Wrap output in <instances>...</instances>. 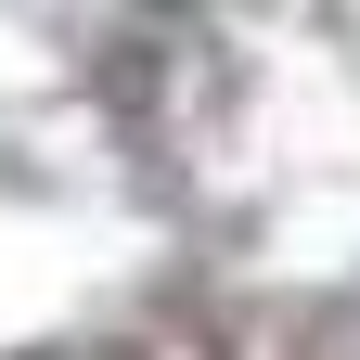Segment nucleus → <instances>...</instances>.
I'll list each match as a JSON object with an SVG mask.
<instances>
[{
  "instance_id": "f257e3e1",
  "label": "nucleus",
  "mask_w": 360,
  "mask_h": 360,
  "mask_svg": "<svg viewBox=\"0 0 360 360\" xmlns=\"http://www.w3.org/2000/svg\"><path fill=\"white\" fill-rule=\"evenodd\" d=\"M26 360H129V347H26Z\"/></svg>"
}]
</instances>
